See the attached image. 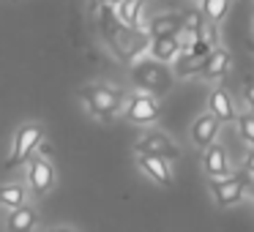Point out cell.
I'll use <instances>...</instances> for the list:
<instances>
[{"label": "cell", "mask_w": 254, "mask_h": 232, "mask_svg": "<svg viewBox=\"0 0 254 232\" xmlns=\"http://www.w3.org/2000/svg\"><path fill=\"white\" fill-rule=\"evenodd\" d=\"M131 85L139 93H150L156 99H161L164 93H170L175 85V74L167 63H159L153 58H142V60L131 63Z\"/></svg>", "instance_id": "cell-1"}, {"label": "cell", "mask_w": 254, "mask_h": 232, "mask_svg": "<svg viewBox=\"0 0 254 232\" xmlns=\"http://www.w3.org/2000/svg\"><path fill=\"white\" fill-rule=\"evenodd\" d=\"M79 99H82L85 110L90 112L93 117L99 120H112L118 112H123V104H126V93L112 85H104V82H93V85H85L79 90Z\"/></svg>", "instance_id": "cell-2"}, {"label": "cell", "mask_w": 254, "mask_h": 232, "mask_svg": "<svg viewBox=\"0 0 254 232\" xmlns=\"http://www.w3.org/2000/svg\"><path fill=\"white\" fill-rule=\"evenodd\" d=\"M252 188V175L246 170L241 172H232L227 177H210L208 180V191L213 197V202L219 208H232L243 199V194Z\"/></svg>", "instance_id": "cell-3"}, {"label": "cell", "mask_w": 254, "mask_h": 232, "mask_svg": "<svg viewBox=\"0 0 254 232\" xmlns=\"http://www.w3.org/2000/svg\"><path fill=\"white\" fill-rule=\"evenodd\" d=\"M44 142V126L36 120H28L14 131L11 148H8V167L28 164V159L39 150V145Z\"/></svg>", "instance_id": "cell-4"}, {"label": "cell", "mask_w": 254, "mask_h": 232, "mask_svg": "<svg viewBox=\"0 0 254 232\" xmlns=\"http://www.w3.org/2000/svg\"><path fill=\"white\" fill-rule=\"evenodd\" d=\"M25 183H28L33 197H47L58 183V172L52 167V161L41 153L39 156L33 153L28 159V164H25Z\"/></svg>", "instance_id": "cell-5"}, {"label": "cell", "mask_w": 254, "mask_h": 232, "mask_svg": "<svg viewBox=\"0 0 254 232\" xmlns=\"http://www.w3.org/2000/svg\"><path fill=\"white\" fill-rule=\"evenodd\" d=\"M123 117L134 126H153L156 120L161 117V104L156 96L150 93H131L123 104Z\"/></svg>", "instance_id": "cell-6"}, {"label": "cell", "mask_w": 254, "mask_h": 232, "mask_svg": "<svg viewBox=\"0 0 254 232\" xmlns=\"http://www.w3.org/2000/svg\"><path fill=\"white\" fill-rule=\"evenodd\" d=\"M134 153H145V156H159V159L175 161L181 159V148L172 142L170 134L159 131V128H148L139 134V139L134 142Z\"/></svg>", "instance_id": "cell-7"}, {"label": "cell", "mask_w": 254, "mask_h": 232, "mask_svg": "<svg viewBox=\"0 0 254 232\" xmlns=\"http://www.w3.org/2000/svg\"><path fill=\"white\" fill-rule=\"evenodd\" d=\"M137 170L142 172L148 180H153L156 186H164L170 188L175 183V175H172V161L159 159V156H145L137 153Z\"/></svg>", "instance_id": "cell-8"}, {"label": "cell", "mask_w": 254, "mask_h": 232, "mask_svg": "<svg viewBox=\"0 0 254 232\" xmlns=\"http://www.w3.org/2000/svg\"><path fill=\"white\" fill-rule=\"evenodd\" d=\"M219 131H221V120L213 112H205V115H199L197 120L191 123V142L197 145L199 150H205L216 142Z\"/></svg>", "instance_id": "cell-9"}, {"label": "cell", "mask_w": 254, "mask_h": 232, "mask_svg": "<svg viewBox=\"0 0 254 232\" xmlns=\"http://www.w3.org/2000/svg\"><path fill=\"white\" fill-rule=\"evenodd\" d=\"M41 219H39V210L33 205H22V208H14L8 210L6 216V232H39Z\"/></svg>", "instance_id": "cell-10"}, {"label": "cell", "mask_w": 254, "mask_h": 232, "mask_svg": "<svg viewBox=\"0 0 254 232\" xmlns=\"http://www.w3.org/2000/svg\"><path fill=\"white\" fill-rule=\"evenodd\" d=\"M202 170H205V175H208V177H227V175H232L224 145L213 142L210 148L202 150Z\"/></svg>", "instance_id": "cell-11"}, {"label": "cell", "mask_w": 254, "mask_h": 232, "mask_svg": "<svg viewBox=\"0 0 254 232\" xmlns=\"http://www.w3.org/2000/svg\"><path fill=\"white\" fill-rule=\"evenodd\" d=\"M148 55L159 63H175V58L181 55V39L178 36H159V39H150L148 44Z\"/></svg>", "instance_id": "cell-12"}, {"label": "cell", "mask_w": 254, "mask_h": 232, "mask_svg": "<svg viewBox=\"0 0 254 232\" xmlns=\"http://www.w3.org/2000/svg\"><path fill=\"white\" fill-rule=\"evenodd\" d=\"M30 202V188L25 180H8V183H0V205L8 210L14 208H22V205Z\"/></svg>", "instance_id": "cell-13"}, {"label": "cell", "mask_w": 254, "mask_h": 232, "mask_svg": "<svg viewBox=\"0 0 254 232\" xmlns=\"http://www.w3.org/2000/svg\"><path fill=\"white\" fill-rule=\"evenodd\" d=\"M150 39H159V36H178L183 30V14H156L148 25H145Z\"/></svg>", "instance_id": "cell-14"}, {"label": "cell", "mask_w": 254, "mask_h": 232, "mask_svg": "<svg viewBox=\"0 0 254 232\" xmlns=\"http://www.w3.org/2000/svg\"><path fill=\"white\" fill-rule=\"evenodd\" d=\"M208 112H213V115L219 117L221 123H232V120H238L235 104H232L230 93H227L224 88L210 90V96H208Z\"/></svg>", "instance_id": "cell-15"}, {"label": "cell", "mask_w": 254, "mask_h": 232, "mask_svg": "<svg viewBox=\"0 0 254 232\" xmlns=\"http://www.w3.org/2000/svg\"><path fill=\"white\" fill-rule=\"evenodd\" d=\"M115 14H118V19H121L126 28H131V30H142V25H145V0H121L115 6Z\"/></svg>", "instance_id": "cell-16"}, {"label": "cell", "mask_w": 254, "mask_h": 232, "mask_svg": "<svg viewBox=\"0 0 254 232\" xmlns=\"http://www.w3.org/2000/svg\"><path fill=\"white\" fill-rule=\"evenodd\" d=\"M227 71H230V52L221 50V47H213L210 55L205 58L199 77H202V79H221Z\"/></svg>", "instance_id": "cell-17"}, {"label": "cell", "mask_w": 254, "mask_h": 232, "mask_svg": "<svg viewBox=\"0 0 254 232\" xmlns=\"http://www.w3.org/2000/svg\"><path fill=\"white\" fill-rule=\"evenodd\" d=\"M202 63H205V58H194V55H189V52H181V55L175 58V63H172V74H175V77H181V79L199 77Z\"/></svg>", "instance_id": "cell-18"}, {"label": "cell", "mask_w": 254, "mask_h": 232, "mask_svg": "<svg viewBox=\"0 0 254 232\" xmlns=\"http://www.w3.org/2000/svg\"><path fill=\"white\" fill-rule=\"evenodd\" d=\"M199 11L205 14V19L213 25H219L221 19L227 17V11H230V0H199Z\"/></svg>", "instance_id": "cell-19"}, {"label": "cell", "mask_w": 254, "mask_h": 232, "mask_svg": "<svg viewBox=\"0 0 254 232\" xmlns=\"http://www.w3.org/2000/svg\"><path fill=\"white\" fill-rule=\"evenodd\" d=\"M205 25H208V19H205V14L197 11V8H191V11L183 14V30H189V33L202 36L205 33Z\"/></svg>", "instance_id": "cell-20"}, {"label": "cell", "mask_w": 254, "mask_h": 232, "mask_svg": "<svg viewBox=\"0 0 254 232\" xmlns=\"http://www.w3.org/2000/svg\"><path fill=\"white\" fill-rule=\"evenodd\" d=\"M238 134L246 145L254 148V112H246V115H238Z\"/></svg>", "instance_id": "cell-21"}, {"label": "cell", "mask_w": 254, "mask_h": 232, "mask_svg": "<svg viewBox=\"0 0 254 232\" xmlns=\"http://www.w3.org/2000/svg\"><path fill=\"white\" fill-rule=\"evenodd\" d=\"M243 99H246L249 112H254V79H249V82H246V88H243Z\"/></svg>", "instance_id": "cell-22"}, {"label": "cell", "mask_w": 254, "mask_h": 232, "mask_svg": "<svg viewBox=\"0 0 254 232\" xmlns=\"http://www.w3.org/2000/svg\"><path fill=\"white\" fill-rule=\"evenodd\" d=\"M243 170L249 172V175H254V148L249 150V156H246V161H243Z\"/></svg>", "instance_id": "cell-23"}, {"label": "cell", "mask_w": 254, "mask_h": 232, "mask_svg": "<svg viewBox=\"0 0 254 232\" xmlns=\"http://www.w3.org/2000/svg\"><path fill=\"white\" fill-rule=\"evenodd\" d=\"M121 0H90V6L93 8H99V6H118Z\"/></svg>", "instance_id": "cell-24"}, {"label": "cell", "mask_w": 254, "mask_h": 232, "mask_svg": "<svg viewBox=\"0 0 254 232\" xmlns=\"http://www.w3.org/2000/svg\"><path fill=\"white\" fill-rule=\"evenodd\" d=\"M50 232H77V230H71V227H55V230H50Z\"/></svg>", "instance_id": "cell-25"}, {"label": "cell", "mask_w": 254, "mask_h": 232, "mask_svg": "<svg viewBox=\"0 0 254 232\" xmlns=\"http://www.w3.org/2000/svg\"><path fill=\"white\" fill-rule=\"evenodd\" d=\"M249 191H252V199H254V180H252V188H249Z\"/></svg>", "instance_id": "cell-26"}, {"label": "cell", "mask_w": 254, "mask_h": 232, "mask_svg": "<svg viewBox=\"0 0 254 232\" xmlns=\"http://www.w3.org/2000/svg\"><path fill=\"white\" fill-rule=\"evenodd\" d=\"M252 28H254V22H252Z\"/></svg>", "instance_id": "cell-27"}, {"label": "cell", "mask_w": 254, "mask_h": 232, "mask_svg": "<svg viewBox=\"0 0 254 232\" xmlns=\"http://www.w3.org/2000/svg\"><path fill=\"white\" fill-rule=\"evenodd\" d=\"M230 3H232V0H230Z\"/></svg>", "instance_id": "cell-28"}, {"label": "cell", "mask_w": 254, "mask_h": 232, "mask_svg": "<svg viewBox=\"0 0 254 232\" xmlns=\"http://www.w3.org/2000/svg\"><path fill=\"white\" fill-rule=\"evenodd\" d=\"M252 50H254V47H252Z\"/></svg>", "instance_id": "cell-29"}]
</instances>
